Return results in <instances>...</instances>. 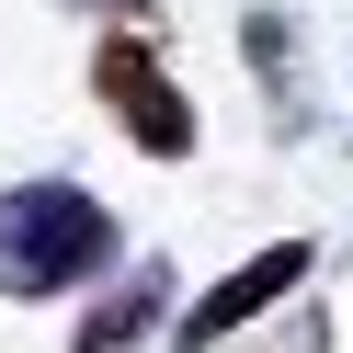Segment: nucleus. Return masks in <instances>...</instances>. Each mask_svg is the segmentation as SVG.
Returning <instances> with one entry per match:
<instances>
[{
  "instance_id": "7ed1b4c3",
  "label": "nucleus",
  "mask_w": 353,
  "mask_h": 353,
  "mask_svg": "<svg viewBox=\"0 0 353 353\" xmlns=\"http://www.w3.org/2000/svg\"><path fill=\"white\" fill-rule=\"evenodd\" d=\"M307 274H319V251H307V239H274V251L228 262V274H216L205 296H183V319H171V353H216L228 330H251L262 307H285Z\"/></svg>"
},
{
  "instance_id": "f257e3e1",
  "label": "nucleus",
  "mask_w": 353,
  "mask_h": 353,
  "mask_svg": "<svg viewBox=\"0 0 353 353\" xmlns=\"http://www.w3.org/2000/svg\"><path fill=\"white\" fill-rule=\"evenodd\" d=\"M125 262V216L69 171L0 183V296L12 307H69Z\"/></svg>"
},
{
  "instance_id": "39448f33",
  "label": "nucleus",
  "mask_w": 353,
  "mask_h": 353,
  "mask_svg": "<svg viewBox=\"0 0 353 353\" xmlns=\"http://www.w3.org/2000/svg\"><path fill=\"white\" fill-rule=\"evenodd\" d=\"M57 12H92V23H137L148 0H57Z\"/></svg>"
},
{
  "instance_id": "f03ea898",
  "label": "nucleus",
  "mask_w": 353,
  "mask_h": 353,
  "mask_svg": "<svg viewBox=\"0 0 353 353\" xmlns=\"http://www.w3.org/2000/svg\"><path fill=\"white\" fill-rule=\"evenodd\" d=\"M92 92H103V114H114V137L137 148V160H194V148H205L194 92L171 80V57L148 46L137 23H103V46H92Z\"/></svg>"
},
{
  "instance_id": "20e7f679",
  "label": "nucleus",
  "mask_w": 353,
  "mask_h": 353,
  "mask_svg": "<svg viewBox=\"0 0 353 353\" xmlns=\"http://www.w3.org/2000/svg\"><path fill=\"white\" fill-rule=\"evenodd\" d=\"M183 307H171V262H137V274H103L92 285V307H80V330H69V353H137L148 330H171Z\"/></svg>"
}]
</instances>
